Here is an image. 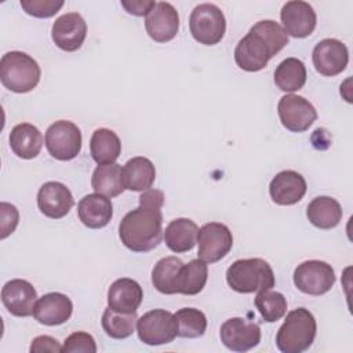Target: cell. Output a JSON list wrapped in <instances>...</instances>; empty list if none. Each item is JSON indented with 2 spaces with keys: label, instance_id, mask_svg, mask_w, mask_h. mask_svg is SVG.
I'll use <instances>...</instances> for the list:
<instances>
[{
  "label": "cell",
  "instance_id": "obj_1",
  "mask_svg": "<svg viewBox=\"0 0 353 353\" xmlns=\"http://www.w3.org/2000/svg\"><path fill=\"white\" fill-rule=\"evenodd\" d=\"M163 204L164 193L150 188L139 196V205L124 215L119 225V237L128 250L148 252L161 243Z\"/></svg>",
  "mask_w": 353,
  "mask_h": 353
},
{
  "label": "cell",
  "instance_id": "obj_2",
  "mask_svg": "<svg viewBox=\"0 0 353 353\" xmlns=\"http://www.w3.org/2000/svg\"><path fill=\"white\" fill-rule=\"evenodd\" d=\"M288 44L284 28L272 19L256 22L237 43L234 61L245 72H259Z\"/></svg>",
  "mask_w": 353,
  "mask_h": 353
},
{
  "label": "cell",
  "instance_id": "obj_3",
  "mask_svg": "<svg viewBox=\"0 0 353 353\" xmlns=\"http://www.w3.org/2000/svg\"><path fill=\"white\" fill-rule=\"evenodd\" d=\"M316 331L317 324L312 312L306 307H296L288 312L277 331V349L283 353H302L312 346Z\"/></svg>",
  "mask_w": 353,
  "mask_h": 353
},
{
  "label": "cell",
  "instance_id": "obj_4",
  "mask_svg": "<svg viewBox=\"0 0 353 353\" xmlns=\"http://www.w3.org/2000/svg\"><path fill=\"white\" fill-rule=\"evenodd\" d=\"M226 281L236 292L252 294L272 290L274 287V273L262 258L237 259L228 268Z\"/></svg>",
  "mask_w": 353,
  "mask_h": 353
},
{
  "label": "cell",
  "instance_id": "obj_5",
  "mask_svg": "<svg viewBox=\"0 0 353 353\" xmlns=\"http://www.w3.org/2000/svg\"><path fill=\"white\" fill-rule=\"evenodd\" d=\"M41 70L36 59L22 51L6 52L0 59L1 84L17 94H25L36 88Z\"/></svg>",
  "mask_w": 353,
  "mask_h": 353
},
{
  "label": "cell",
  "instance_id": "obj_6",
  "mask_svg": "<svg viewBox=\"0 0 353 353\" xmlns=\"http://www.w3.org/2000/svg\"><path fill=\"white\" fill-rule=\"evenodd\" d=\"M189 29L196 41L204 46L218 44L226 32V19L222 10L212 3H203L193 8Z\"/></svg>",
  "mask_w": 353,
  "mask_h": 353
},
{
  "label": "cell",
  "instance_id": "obj_7",
  "mask_svg": "<svg viewBox=\"0 0 353 353\" xmlns=\"http://www.w3.org/2000/svg\"><path fill=\"white\" fill-rule=\"evenodd\" d=\"M137 332L139 341L145 345L171 343L178 336V321L174 313L165 309H154L138 319Z\"/></svg>",
  "mask_w": 353,
  "mask_h": 353
},
{
  "label": "cell",
  "instance_id": "obj_8",
  "mask_svg": "<svg viewBox=\"0 0 353 353\" xmlns=\"http://www.w3.org/2000/svg\"><path fill=\"white\" fill-rule=\"evenodd\" d=\"M46 148L48 153L61 161L74 159L81 150V131L69 120H58L46 131Z\"/></svg>",
  "mask_w": 353,
  "mask_h": 353
},
{
  "label": "cell",
  "instance_id": "obj_9",
  "mask_svg": "<svg viewBox=\"0 0 353 353\" xmlns=\"http://www.w3.org/2000/svg\"><path fill=\"white\" fill-rule=\"evenodd\" d=\"M294 284L303 294L320 296L335 284L334 268L319 259L305 261L294 270Z\"/></svg>",
  "mask_w": 353,
  "mask_h": 353
},
{
  "label": "cell",
  "instance_id": "obj_10",
  "mask_svg": "<svg viewBox=\"0 0 353 353\" xmlns=\"http://www.w3.org/2000/svg\"><path fill=\"white\" fill-rule=\"evenodd\" d=\"M199 259L205 263H215L225 258L233 245L230 229L221 222H208L199 229Z\"/></svg>",
  "mask_w": 353,
  "mask_h": 353
},
{
  "label": "cell",
  "instance_id": "obj_11",
  "mask_svg": "<svg viewBox=\"0 0 353 353\" xmlns=\"http://www.w3.org/2000/svg\"><path fill=\"white\" fill-rule=\"evenodd\" d=\"M277 113L281 124L292 132H303L316 121L317 112L314 106L303 97L287 94L280 98Z\"/></svg>",
  "mask_w": 353,
  "mask_h": 353
},
{
  "label": "cell",
  "instance_id": "obj_12",
  "mask_svg": "<svg viewBox=\"0 0 353 353\" xmlns=\"http://www.w3.org/2000/svg\"><path fill=\"white\" fill-rule=\"evenodd\" d=\"M221 342L232 352H247L261 342V328L243 317L228 319L219 331Z\"/></svg>",
  "mask_w": 353,
  "mask_h": 353
},
{
  "label": "cell",
  "instance_id": "obj_13",
  "mask_svg": "<svg viewBox=\"0 0 353 353\" xmlns=\"http://www.w3.org/2000/svg\"><path fill=\"white\" fill-rule=\"evenodd\" d=\"M314 69L327 77L342 73L349 62L347 47L336 39H324L319 41L312 52Z\"/></svg>",
  "mask_w": 353,
  "mask_h": 353
},
{
  "label": "cell",
  "instance_id": "obj_14",
  "mask_svg": "<svg viewBox=\"0 0 353 353\" xmlns=\"http://www.w3.org/2000/svg\"><path fill=\"white\" fill-rule=\"evenodd\" d=\"M145 29L149 37L157 43L172 40L179 30L176 8L167 1H157L145 18Z\"/></svg>",
  "mask_w": 353,
  "mask_h": 353
},
{
  "label": "cell",
  "instance_id": "obj_15",
  "mask_svg": "<svg viewBox=\"0 0 353 353\" xmlns=\"http://www.w3.org/2000/svg\"><path fill=\"white\" fill-rule=\"evenodd\" d=\"M280 18L285 33L295 39L310 36L317 22L313 7L302 0L287 1L280 11Z\"/></svg>",
  "mask_w": 353,
  "mask_h": 353
},
{
  "label": "cell",
  "instance_id": "obj_16",
  "mask_svg": "<svg viewBox=\"0 0 353 353\" xmlns=\"http://www.w3.org/2000/svg\"><path fill=\"white\" fill-rule=\"evenodd\" d=\"M87 36V23L79 12H66L55 19L51 37L55 46L63 51L73 52L81 47Z\"/></svg>",
  "mask_w": 353,
  "mask_h": 353
},
{
  "label": "cell",
  "instance_id": "obj_17",
  "mask_svg": "<svg viewBox=\"0 0 353 353\" xmlns=\"http://www.w3.org/2000/svg\"><path fill=\"white\" fill-rule=\"evenodd\" d=\"M1 301L4 307L17 317H28L33 314L37 302L34 287L22 279L7 281L1 288Z\"/></svg>",
  "mask_w": 353,
  "mask_h": 353
},
{
  "label": "cell",
  "instance_id": "obj_18",
  "mask_svg": "<svg viewBox=\"0 0 353 353\" xmlns=\"http://www.w3.org/2000/svg\"><path fill=\"white\" fill-rule=\"evenodd\" d=\"M74 205V199L66 185L50 181L41 185L37 192V207L46 216L61 219L69 214Z\"/></svg>",
  "mask_w": 353,
  "mask_h": 353
},
{
  "label": "cell",
  "instance_id": "obj_19",
  "mask_svg": "<svg viewBox=\"0 0 353 353\" xmlns=\"http://www.w3.org/2000/svg\"><path fill=\"white\" fill-rule=\"evenodd\" d=\"M306 189V181L299 172L284 170L270 181L269 194L279 205H292L303 199Z\"/></svg>",
  "mask_w": 353,
  "mask_h": 353
},
{
  "label": "cell",
  "instance_id": "obj_20",
  "mask_svg": "<svg viewBox=\"0 0 353 353\" xmlns=\"http://www.w3.org/2000/svg\"><path fill=\"white\" fill-rule=\"evenodd\" d=\"M73 312V303L69 296L61 292H48L37 299L33 317L44 325H59L66 323Z\"/></svg>",
  "mask_w": 353,
  "mask_h": 353
},
{
  "label": "cell",
  "instance_id": "obj_21",
  "mask_svg": "<svg viewBox=\"0 0 353 353\" xmlns=\"http://www.w3.org/2000/svg\"><path fill=\"white\" fill-rule=\"evenodd\" d=\"M143 291L138 281L121 277L114 280L108 290V306L120 313H132L141 306Z\"/></svg>",
  "mask_w": 353,
  "mask_h": 353
},
{
  "label": "cell",
  "instance_id": "obj_22",
  "mask_svg": "<svg viewBox=\"0 0 353 353\" xmlns=\"http://www.w3.org/2000/svg\"><path fill=\"white\" fill-rule=\"evenodd\" d=\"M77 214L84 226L90 229H102L113 216V205L109 197L99 193H91L79 201Z\"/></svg>",
  "mask_w": 353,
  "mask_h": 353
},
{
  "label": "cell",
  "instance_id": "obj_23",
  "mask_svg": "<svg viewBox=\"0 0 353 353\" xmlns=\"http://www.w3.org/2000/svg\"><path fill=\"white\" fill-rule=\"evenodd\" d=\"M10 148L21 159H34L44 143L40 130L30 123H19L10 132Z\"/></svg>",
  "mask_w": 353,
  "mask_h": 353
},
{
  "label": "cell",
  "instance_id": "obj_24",
  "mask_svg": "<svg viewBox=\"0 0 353 353\" xmlns=\"http://www.w3.org/2000/svg\"><path fill=\"white\" fill-rule=\"evenodd\" d=\"M199 236V226L189 218L172 219L164 230L165 245L176 254L190 251Z\"/></svg>",
  "mask_w": 353,
  "mask_h": 353
},
{
  "label": "cell",
  "instance_id": "obj_25",
  "mask_svg": "<svg viewBox=\"0 0 353 353\" xmlns=\"http://www.w3.org/2000/svg\"><path fill=\"white\" fill-rule=\"evenodd\" d=\"M156 168L148 157L137 156L123 165V182L128 190L145 192L152 188Z\"/></svg>",
  "mask_w": 353,
  "mask_h": 353
},
{
  "label": "cell",
  "instance_id": "obj_26",
  "mask_svg": "<svg viewBox=\"0 0 353 353\" xmlns=\"http://www.w3.org/2000/svg\"><path fill=\"white\" fill-rule=\"evenodd\" d=\"M341 204L330 196H319L313 199L306 208L309 222L319 229H332L342 219Z\"/></svg>",
  "mask_w": 353,
  "mask_h": 353
},
{
  "label": "cell",
  "instance_id": "obj_27",
  "mask_svg": "<svg viewBox=\"0 0 353 353\" xmlns=\"http://www.w3.org/2000/svg\"><path fill=\"white\" fill-rule=\"evenodd\" d=\"M90 153L97 164H112L121 153L120 138L109 128H98L91 135Z\"/></svg>",
  "mask_w": 353,
  "mask_h": 353
},
{
  "label": "cell",
  "instance_id": "obj_28",
  "mask_svg": "<svg viewBox=\"0 0 353 353\" xmlns=\"http://www.w3.org/2000/svg\"><path fill=\"white\" fill-rule=\"evenodd\" d=\"M91 186L95 193L106 197H116L125 189L123 182V167L117 163L98 164L91 176Z\"/></svg>",
  "mask_w": 353,
  "mask_h": 353
},
{
  "label": "cell",
  "instance_id": "obj_29",
  "mask_svg": "<svg viewBox=\"0 0 353 353\" xmlns=\"http://www.w3.org/2000/svg\"><path fill=\"white\" fill-rule=\"evenodd\" d=\"M306 66L298 58H287L274 70V84L284 92L301 90L306 83Z\"/></svg>",
  "mask_w": 353,
  "mask_h": 353
},
{
  "label": "cell",
  "instance_id": "obj_30",
  "mask_svg": "<svg viewBox=\"0 0 353 353\" xmlns=\"http://www.w3.org/2000/svg\"><path fill=\"white\" fill-rule=\"evenodd\" d=\"M208 279L207 263L201 259H193L183 263L176 280V292L182 295H197L205 287Z\"/></svg>",
  "mask_w": 353,
  "mask_h": 353
},
{
  "label": "cell",
  "instance_id": "obj_31",
  "mask_svg": "<svg viewBox=\"0 0 353 353\" xmlns=\"http://www.w3.org/2000/svg\"><path fill=\"white\" fill-rule=\"evenodd\" d=\"M183 262L176 256H164L159 259L152 270V283L154 288L165 295L176 292V280Z\"/></svg>",
  "mask_w": 353,
  "mask_h": 353
},
{
  "label": "cell",
  "instance_id": "obj_32",
  "mask_svg": "<svg viewBox=\"0 0 353 353\" xmlns=\"http://www.w3.org/2000/svg\"><path fill=\"white\" fill-rule=\"evenodd\" d=\"M138 321L137 312L132 313H120L112 310L109 306L102 314V328L108 336L113 339H125L135 331Z\"/></svg>",
  "mask_w": 353,
  "mask_h": 353
},
{
  "label": "cell",
  "instance_id": "obj_33",
  "mask_svg": "<svg viewBox=\"0 0 353 353\" xmlns=\"http://www.w3.org/2000/svg\"><path fill=\"white\" fill-rule=\"evenodd\" d=\"M178 321V336L181 338H200L207 330L205 314L196 307H182L175 313Z\"/></svg>",
  "mask_w": 353,
  "mask_h": 353
},
{
  "label": "cell",
  "instance_id": "obj_34",
  "mask_svg": "<svg viewBox=\"0 0 353 353\" xmlns=\"http://www.w3.org/2000/svg\"><path fill=\"white\" fill-rule=\"evenodd\" d=\"M255 306L266 323H274L285 314L287 299L277 291H259L255 296Z\"/></svg>",
  "mask_w": 353,
  "mask_h": 353
},
{
  "label": "cell",
  "instance_id": "obj_35",
  "mask_svg": "<svg viewBox=\"0 0 353 353\" xmlns=\"http://www.w3.org/2000/svg\"><path fill=\"white\" fill-rule=\"evenodd\" d=\"M63 6V0H21L23 11L36 18L54 17Z\"/></svg>",
  "mask_w": 353,
  "mask_h": 353
},
{
  "label": "cell",
  "instance_id": "obj_36",
  "mask_svg": "<svg viewBox=\"0 0 353 353\" xmlns=\"http://www.w3.org/2000/svg\"><path fill=\"white\" fill-rule=\"evenodd\" d=\"M62 352L68 353H95L97 352V345L91 334L84 332V331H77L70 334L62 346Z\"/></svg>",
  "mask_w": 353,
  "mask_h": 353
},
{
  "label": "cell",
  "instance_id": "obj_37",
  "mask_svg": "<svg viewBox=\"0 0 353 353\" xmlns=\"http://www.w3.org/2000/svg\"><path fill=\"white\" fill-rule=\"evenodd\" d=\"M0 216H1V233L0 239L4 240L11 233H14L18 221H19V212L15 205L3 201L0 204Z\"/></svg>",
  "mask_w": 353,
  "mask_h": 353
},
{
  "label": "cell",
  "instance_id": "obj_38",
  "mask_svg": "<svg viewBox=\"0 0 353 353\" xmlns=\"http://www.w3.org/2000/svg\"><path fill=\"white\" fill-rule=\"evenodd\" d=\"M30 353H39V352H62V346L59 345V342L48 335H40L36 336L32 341L30 345Z\"/></svg>",
  "mask_w": 353,
  "mask_h": 353
},
{
  "label": "cell",
  "instance_id": "obj_39",
  "mask_svg": "<svg viewBox=\"0 0 353 353\" xmlns=\"http://www.w3.org/2000/svg\"><path fill=\"white\" fill-rule=\"evenodd\" d=\"M156 1L153 0H131V1H121V7L125 8L128 14L135 17H146L150 10L154 7Z\"/></svg>",
  "mask_w": 353,
  "mask_h": 353
}]
</instances>
